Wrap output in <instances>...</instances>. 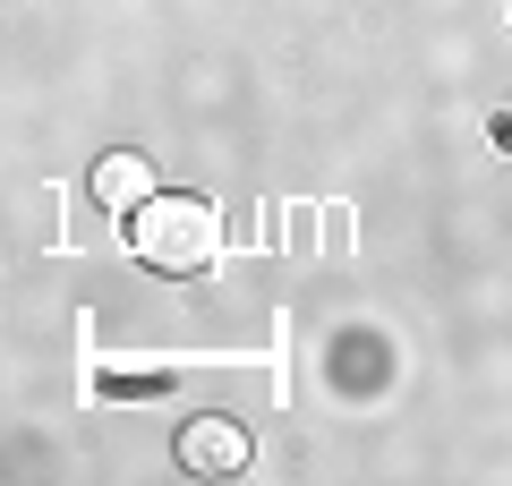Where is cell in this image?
<instances>
[{"label": "cell", "mask_w": 512, "mask_h": 486, "mask_svg": "<svg viewBox=\"0 0 512 486\" xmlns=\"http://www.w3.org/2000/svg\"><path fill=\"white\" fill-rule=\"evenodd\" d=\"M128 248H137V265H146V273L188 282V273L214 265V248H222V214H214L205 197H163V188H154V197L128 214Z\"/></svg>", "instance_id": "obj_1"}, {"label": "cell", "mask_w": 512, "mask_h": 486, "mask_svg": "<svg viewBox=\"0 0 512 486\" xmlns=\"http://www.w3.org/2000/svg\"><path fill=\"white\" fill-rule=\"evenodd\" d=\"M180 469H197V478L248 469V427H239V418H188L180 427Z\"/></svg>", "instance_id": "obj_2"}, {"label": "cell", "mask_w": 512, "mask_h": 486, "mask_svg": "<svg viewBox=\"0 0 512 486\" xmlns=\"http://www.w3.org/2000/svg\"><path fill=\"white\" fill-rule=\"evenodd\" d=\"M146 197H154V162H146V154H103V162H94V205L137 214Z\"/></svg>", "instance_id": "obj_3"}]
</instances>
